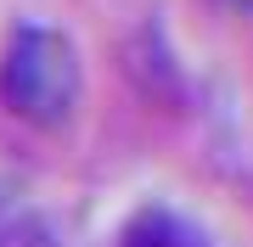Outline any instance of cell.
Wrapping results in <instances>:
<instances>
[{
	"label": "cell",
	"mask_w": 253,
	"mask_h": 247,
	"mask_svg": "<svg viewBox=\"0 0 253 247\" xmlns=\"http://www.w3.org/2000/svg\"><path fill=\"white\" fill-rule=\"evenodd\" d=\"M79 96H84V68H79L73 39L45 23L17 28L6 56H0V101H6V112L28 129H62L79 112Z\"/></svg>",
	"instance_id": "1"
},
{
	"label": "cell",
	"mask_w": 253,
	"mask_h": 247,
	"mask_svg": "<svg viewBox=\"0 0 253 247\" xmlns=\"http://www.w3.org/2000/svg\"><path fill=\"white\" fill-rule=\"evenodd\" d=\"M118 247H214V242H208V230L191 219V213L152 202V208H141L135 219L124 225Z\"/></svg>",
	"instance_id": "2"
},
{
	"label": "cell",
	"mask_w": 253,
	"mask_h": 247,
	"mask_svg": "<svg viewBox=\"0 0 253 247\" xmlns=\"http://www.w3.org/2000/svg\"><path fill=\"white\" fill-rule=\"evenodd\" d=\"M0 247H62V242L40 213H11V219H0Z\"/></svg>",
	"instance_id": "3"
},
{
	"label": "cell",
	"mask_w": 253,
	"mask_h": 247,
	"mask_svg": "<svg viewBox=\"0 0 253 247\" xmlns=\"http://www.w3.org/2000/svg\"><path fill=\"white\" fill-rule=\"evenodd\" d=\"M208 6H219V11H236V17H248V11H253V0H208Z\"/></svg>",
	"instance_id": "4"
}]
</instances>
